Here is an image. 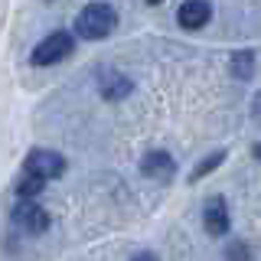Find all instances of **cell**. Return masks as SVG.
I'll return each instance as SVG.
<instances>
[{
  "label": "cell",
  "instance_id": "obj_1",
  "mask_svg": "<svg viewBox=\"0 0 261 261\" xmlns=\"http://www.w3.org/2000/svg\"><path fill=\"white\" fill-rule=\"evenodd\" d=\"M114 27H118V13L111 4H101V0L82 7V13L75 16V33L82 39H105L114 33Z\"/></svg>",
  "mask_w": 261,
  "mask_h": 261
},
{
  "label": "cell",
  "instance_id": "obj_2",
  "mask_svg": "<svg viewBox=\"0 0 261 261\" xmlns=\"http://www.w3.org/2000/svg\"><path fill=\"white\" fill-rule=\"evenodd\" d=\"M72 49H75V39H72V33H65V30L49 33V36L39 39L36 49L30 53V62H33V65H56V62L69 59Z\"/></svg>",
  "mask_w": 261,
  "mask_h": 261
},
{
  "label": "cell",
  "instance_id": "obj_3",
  "mask_svg": "<svg viewBox=\"0 0 261 261\" xmlns=\"http://www.w3.org/2000/svg\"><path fill=\"white\" fill-rule=\"evenodd\" d=\"M23 173H33V176H39V179L49 183V179H56V176L65 173V160H62V153H56V150H43V147H36V150L27 153Z\"/></svg>",
  "mask_w": 261,
  "mask_h": 261
},
{
  "label": "cell",
  "instance_id": "obj_4",
  "mask_svg": "<svg viewBox=\"0 0 261 261\" xmlns=\"http://www.w3.org/2000/svg\"><path fill=\"white\" fill-rule=\"evenodd\" d=\"M10 219H13V225H20L30 235H43L49 228V212L33 199H20V206H13Z\"/></svg>",
  "mask_w": 261,
  "mask_h": 261
},
{
  "label": "cell",
  "instance_id": "obj_5",
  "mask_svg": "<svg viewBox=\"0 0 261 261\" xmlns=\"http://www.w3.org/2000/svg\"><path fill=\"white\" fill-rule=\"evenodd\" d=\"M228 206L222 196H209L206 206H202V225H206L209 235H216V239H222V235L228 232Z\"/></svg>",
  "mask_w": 261,
  "mask_h": 261
},
{
  "label": "cell",
  "instance_id": "obj_6",
  "mask_svg": "<svg viewBox=\"0 0 261 261\" xmlns=\"http://www.w3.org/2000/svg\"><path fill=\"white\" fill-rule=\"evenodd\" d=\"M141 173L147 179L167 183V179H173V173H176V160L170 157L167 150H150V153H144V160H141Z\"/></svg>",
  "mask_w": 261,
  "mask_h": 261
},
{
  "label": "cell",
  "instance_id": "obj_7",
  "mask_svg": "<svg viewBox=\"0 0 261 261\" xmlns=\"http://www.w3.org/2000/svg\"><path fill=\"white\" fill-rule=\"evenodd\" d=\"M209 20H212V7L206 0H186V4H179V10H176V23L183 30H202Z\"/></svg>",
  "mask_w": 261,
  "mask_h": 261
},
{
  "label": "cell",
  "instance_id": "obj_8",
  "mask_svg": "<svg viewBox=\"0 0 261 261\" xmlns=\"http://www.w3.org/2000/svg\"><path fill=\"white\" fill-rule=\"evenodd\" d=\"M130 92V79L121 75V72H108V75L101 79V95L108 98V101H121Z\"/></svg>",
  "mask_w": 261,
  "mask_h": 261
},
{
  "label": "cell",
  "instance_id": "obj_9",
  "mask_svg": "<svg viewBox=\"0 0 261 261\" xmlns=\"http://www.w3.org/2000/svg\"><path fill=\"white\" fill-rule=\"evenodd\" d=\"M46 190V179L33 176V173H20V179H16V196L20 199H33V196H39Z\"/></svg>",
  "mask_w": 261,
  "mask_h": 261
},
{
  "label": "cell",
  "instance_id": "obj_10",
  "mask_svg": "<svg viewBox=\"0 0 261 261\" xmlns=\"http://www.w3.org/2000/svg\"><path fill=\"white\" fill-rule=\"evenodd\" d=\"M251 69H255V53L251 49H239L232 56V75L235 79H251Z\"/></svg>",
  "mask_w": 261,
  "mask_h": 261
},
{
  "label": "cell",
  "instance_id": "obj_11",
  "mask_svg": "<svg viewBox=\"0 0 261 261\" xmlns=\"http://www.w3.org/2000/svg\"><path fill=\"white\" fill-rule=\"evenodd\" d=\"M222 160H225V150H216V153H209V157H202V160L193 167V173H190V183H199V179L206 176V173H212V170H216Z\"/></svg>",
  "mask_w": 261,
  "mask_h": 261
},
{
  "label": "cell",
  "instance_id": "obj_12",
  "mask_svg": "<svg viewBox=\"0 0 261 261\" xmlns=\"http://www.w3.org/2000/svg\"><path fill=\"white\" fill-rule=\"evenodd\" d=\"M225 258L228 261H251V251H248V245H245V242H232V248L225 251Z\"/></svg>",
  "mask_w": 261,
  "mask_h": 261
},
{
  "label": "cell",
  "instance_id": "obj_13",
  "mask_svg": "<svg viewBox=\"0 0 261 261\" xmlns=\"http://www.w3.org/2000/svg\"><path fill=\"white\" fill-rule=\"evenodd\" d=\"M130 261H160L157 255H153V251H141V255H134Z\"/></svg>",
  "mask_w": 261,
  "mask_h": 261
},
{
  "label": "cell",
  "instance_id": "obj_14",
  "mask_svg": "<svg viewBox=\"0 0 261 261\" xmlns=\"http://www.w3.org/2000/svg\"><path fill=\"white\" fill-rule=\"evenodd\" d=\"M255 157H258V160H261V144H255Z\"/></svg>",
  "mask_w": 261,
  "mask_h": 261
},
{
  "label": "cell",
  "instance_id": "obj_15",
  "mask_svg": "<svg viewBox=\"0 0 261 261\" xmlns=\"http://www.w3.org/2000/svg\"><path fill=\"white\" fill-rule=\"evenodd\" d=\"M147 4H163V0H147Z\"/></svg>",
  "mask_w": 261,
  "mask_h": 261
}]
</instances>
